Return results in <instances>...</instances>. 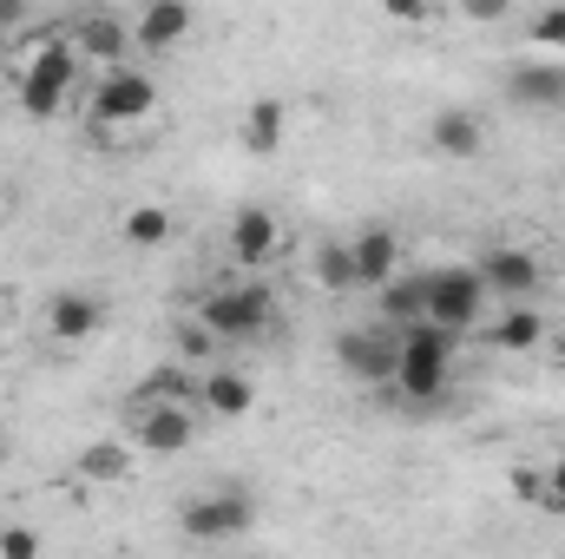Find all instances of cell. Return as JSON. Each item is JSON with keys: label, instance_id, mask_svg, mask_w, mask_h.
Listing matches in <instances>:
<instances>
[{"label": "cell", "instance_id": "4316f807", "mask_svg": "<svg viewBox=\"0 0 565 559\" xmlns=\"http://www.w3.org/2000/svg\"><path fill=\"white\" fill-rule=\"evenodd\" d=\"M375 7H382L395 27H427V20H434V0H375Z\"/></svg>", "mask_w": 565, "mask_h": 559}, {"label": "cell", "instance_id": "f546056e", "mask_svg": "<svg viewBox=\"0 0 565 559\" xmlns=\"http://www.w3.org/2000/svg\"><path fill=\"white\" fill-rule=\"evenodd\" d=\"M546 494L565 507V441H559V454H553V474H546Z\"/></svg>", "mask_w": 565, "mask_h": 559}, {"label": "cell", "instance_id": "52a82bcc", "mask_svg": "<svg viewBox=\"0 0 565 559\" xmlns=\"http://www.w3.org/2000/svg\"><path fill=\"white\" fill-rule=\"evenodd\" d=\"M250 520H257V500L244 487H211V494H198V500L178 507V534L198 540V547L237 540V534H250Z\"/></svg>", "mask_w": 565, "mask_h": 559}, {"label": "cell", "instance_id": "4dcf8cb0", "mask_svg": "<svg viewBox=\"0 0 565 559\" xmlns=\"http://www.w3.org/2000/svg\"><path fill=\"white\" fill-rule=\"evenodd\" d=\"M546 349H553V362H559V369H565V323H559V329H553V336H546Z\"/></svg>", "mask_w": 565, "mask_h": 559}, {"label": "cell", "instance_id": "5bb4252c", "mask_svg": "<svg viewBox=\"0 0 565 559\" xmlns=\"http://www.w3.org/2000/svg\"><path fill=\"white\" fill-rule=\"evenodd\" d=\"M427 145H434V158H480L487 151V119L473 106H447V113L427 119Z\"/></svg>", "mask_w": 565, "mask_h": 559}, {"label": "cell", "instance_id": "603a6c76", "mask_svg": "<svg viewBox=\"0 0 565 559\" xmlns=\"http://www.w3.org/2000/svg\"><path fill=\"white\" fill-rule=\"evenodd\" d=\"M427 316V277H388L382 283V323L388 329H408Z\"/></svg>", "mask_w": 565, "mask_h": 559}, {"label": "cell", "instance_id": "9a60e30c", "mask_svg": "<svg viewBox=\"0 0 565 559\" xmlns=\"http://www.w3.org/2000/svg\"><path fill=\"white\" fill-rule=\"evenodd\" d=\"M546 316L533 309V296H520V303H507L493 323H487V342L493 349H507V356H533V349H546Z\"/></svg>", "mask_w": 565, "mask_h": 559}, {"label": "cell", "instance_id": "8992f818", "mask_svg": "<svg viewBox=\"0 0 565 559\" xmlns=\"http://www.w3.org/2000/svg\"><path fill=\"white\" fill-rule=\"evenodd\" d=\"M395 362H402V329H388V323L335 336V369L362 389H395Z\"/></svg>", "mask_w": 565, "mask_h": 559}, {"label": "cell", "instance_id": "9c48e42d", "mask_svg": "<svg viewBox=\"0 0 565 559\" xmlns=\"http://www.w3.org/2000/svg\"><path fill=\"white\" fill-rule=\"evenodd\" d=\"M198 402H178V395H151L139 389L132 395V441H139V454H178V447H191V434H198V421H191Z\"/></svg>", "mask_w": 565, "mask_h": 559}, {"label": "cell", "instance_id": "8fae6325", "mask_svg": "<svg viewBox=\"0 0 565 559\" xmlns=\"http://www.w3.org/2000/svg\"><path fill=\"white\" fill-rule=\"evenodd\" d=\"M40 329H46L53 349H79V342H93L106 329V296L99 289H53Z\"/></svg>", "mask_w": 565, "mask_h": 559}, {"label": "cell", "instance_id": "30bf717a", "mask_svg": "<svg viewBox=\"0 0 565 559\" xmlns=\"http://www.w3.org/2000/svg\"><path fill=\"white\" fill-rule=\"evenodd\" d=\"M224 251L237 271H270L282 257V218L270 204H237L231 224H224Z\"/></svg>", "mask_w": 565, "mask_h": 559}, {"label": "cell", "instance_id": "484cf974", "mask_svg": "<svg viewBox=\"0 0 565 559\" xmlns=\"http://www.w3.org/2000/svg\"><path fill=\"white\" fill-rule=\"evenodd\" d=\"M454 13L473 20V27H500V20L513 13V0H454Z\"/></svg>", "mask_w": 565, "mask_h": 559}, {"label": "cell", "instance_id": "7402d4cb", "mask_svg": "<svg viewBox=\"0 0 565 559\" xmlns=\"http://www.w3.org/2000/svg\"><path fill=\"white\" fill-rule=\"evenodd\" d=\"M309 277L322 283L329 296H349V289H362V277H355V244H349V238H329V244H316V257H309Z\"/></svg>", "mask_w": 565, "mask_h": 559}, {"label": "cell", "instance_id": "ac0fdd59", "mask_svg": "<svg viewBox=\"0 0 565 559\" xmlns=\"http://www.w3.org/2000/svg\"><path fill=\"white\" fill-rule=\"evenodd\" d=\"M349 244H355V277H362V289H382V283L395 277V264H402V238H395L388 224H362Z\"/></svg>", "mask_w": 565, "mask_h": 559}, {"label": "cell", "instance_id": "6da1fadb", "mask_svg": "<svg viewBox=\"0 0 565 559\" xmlns=\"http://www.w3.org/2000/svg\"><path fill=\"white\" fill-rule=\"evenodd\" d=\"M13 86H20V113L33 126H53L79 86V46H73V27H46L20 46L13 60Z\"/></svg>", "mask_w": 565, "mask_h": 559}, {"label": "cell", "instance_id": "2e32d148", "mask_svg": "<svg viewBox=\"0 0 565 559\" xmlns=\"http://www.w3.org/2000/svg\"><path fill=\"white\" fill-rule=\"evenodd\" d=\"M79 481H99V487H126L132 474H139V441L132 434H106V441H93V447H79Z\"/></svg>", "mask_w": 565, "mask_h": 559}, {"label": "cell", "instance_id": "f1b7e54d", "mask_svg": "<svg viewBox=\"0 0 565 559\" xmlns=\"http://www.w3.org/2000/svg\"><path fill=\"white\" fill-rule=\"evenodd\" d=\"M26 13H33V0H0V33H13Z\"/></svg>", "mask_w": 565, "mask_h": 559}, {"label": "cell", "instance_id": "cb8c5ba5", "mask_svg": "<svg viewBox=\"0 0 565 559\" xmlns=\"http://www.w3.org/2000/svg\"><path fill=\"white\" fill-rule=\"evenodd\" d=\"M526 40H533L540 53H565V0H546V7L533 13V27H526Z\"/></svg>", "mask_w": 565, "mask_h": 559}, {"label": "cell", "instance_id": "44dd1931", "mask_svg": "<svg viewBox=\"0 0 565 559\" xmlns=\"http://www.w3.org/2000/svg\"><path fill=\"white\" fill-rule=\"evenodd\" d=\"M171 231H178V218H171L164 204H151V198L119 211V238H126L132 251H164V244H171Z\"/></svg>", "mask_w": 565, "mask_h": 559}, {"label": "cell", "instance_id": "1f68e13d", "mask_svg": "<svg viewBox=\"0 0 565 559\" xmlns=\"http://www.w3.org/2000/svg\"><path fill=\"white\" fill-rule=\"evenodd\" d=\"M7 454H13V441H7V428H0V467H7Z\"/></svg>", "mask_w": 565, "mask_h": 559}, {"label": "cell", "instance_id": "d6986e66", "mask_svg": "<svg viewBox=\"0 0 565 559\" xmlns=\"http://www.w3.org/2000/svg\"><path fill=\"white\" fill-rule=\"evenodd\" d=\"M282 133H289V106H282L277 93H264V99H250V106H244L237 139H244V151H250V158H277Z\"/></svg>", "mask_w": 565, "mask_h": 559}, {"label": "cell", "instance_id": "5b68a950", "mask_svg": "<svg viewBox=\"0 0 565 559\" xmlns=\"http://www.w3.org/2000/svg\"><path fill=\"white\" fill-rule=\"evenodd\" d=\"M480 316H487V277H480V264H434L427 271V323L467 336Z\"/></svg>", "mask_w": 565, "mask_h": 559}, {"label": "cell", "instance_id": "7c38bea8", "mask_svg": "<svg viewBox=\"0 0 565 559\" xmlns=\"http://www.w3.org/2000/svg\"><path fill=\"white\" fill-rule=\"evenodd\" d=\"M473 264H480V277H487V296H507V303L540 296V283H546V264H540L526 244H487Z\"/></svg>", "mask_w": 565, "mask_h": 559}, {"label": "cell", "instance_id": "ffe728a7", "mask_svg": "<svg viewBox=\"0 0 565 559\" xmlns=\"http://www.w3.org/2000/svg\"><path fill=\"white\" fill-rule=\"evenodd\" d=\"M507 99L526 113H559L565 106V66H513L507 73Z\"/></svg>", "mask_w": 565, "mask_h": 559}, {"label": "cell", "instance_id": "3957f363", "mask_svg": "<svg viewBox=\"0 0 565 559\" xmlns=\"http://www.w3.org/2000/svg\"><path fill=\"white\" fill-rule=\"evenodd\" d=\"M191 316H198L224 349H237V342H250V336H264V329H270L277 303H270V289H264V283H231V289H204Z\"/></svg>", "mask_w": 565, "mask_h": 559}, {"label": "cell", "instance_id": "7a4b0ae2", "mask_svg": "<svg viewBox=\"0 0 565 559\" xmlns=\"http://www.w3.org/2000/svg\"><path fill=\"white\" fill-rule=\"evenodd\" d=\"M454 329H440V323H408L402 329V362H395V395H408V402H440L447 395V376H454Z\"/></svg>", "mask_w": 565, "mask_h": 559}, {"label": "cell", "instance_id": "4fadbf2b", "mask_svg": "<svg viewBox=\"0 0 565 559\" xmlns=\"http://www.w3.org/2000/svg\"><path fill=\"white\" fill-rule=\"evenodd\" d=\"M191 27H198V7L191 0H139V13H132V46L139 53H178L184 40H191Z\"/></svg>", "mask_w": 565, "mask_h": 559}, {"label": "cell", "instance_id": "d6a6232c", "mask_svg": "<svg viewBox=\"0 0 565 559\" xmlns=\"http://www.w3.org/2000/svg\"><path fill=\"white\" fill-rule=\"evenodd\" d=\"M559 113H565V106H559Z\"/></svg>", "mask_w": 565, "mask_h": 559}, {"label": "cell", "instance_id": "d4e9b609", "mask_svg": "<svg viewBox=\"0 0 565 559\" xmlns=\"http://www.w3.org/2000/svg\"><path fill=\"white\" fill-rule=\"evenodd\" d=\"M211 349H224V342H217L198 316H184V323H178V356H191V362H198V356H211Z\"/></svg>", "mask_w": 565, "mask_h": 559}, {"label": "cell", "instance_id": "277c9868", "mask_svg": "<svg viewBox=\"0 0 565 559\" xmlns=\"http://www.w3.org/2000/svg\"><path fill=\"white\" fill-rule=\"evenodd\" d=\"M158 113V80L145 66H113L93 80V133H132Z\"/></svg>", "mask_w": 565, "mask_h": 559}, {"label": "cell", "instance_id": "83f0119b", "mask_svg": "<svg viewBox=\"0 0 565 559\" xmlns=\"http://www.w3.org/2000/svg\"><path fill=\"white\" fill-rule=\"evenodd\" d=\"M33 553H40L33 527H0V559H33Z\"/></svg>", "mask_w": 565, "mask_h": 559}, {"label": "cell", "instance_id": "ba28073f", "mask_svg": "<svg viewBox=\"0 0 565 559\" xmlns=\"http://www.w3.org/2000/svg\"><path fill=\"white\" fill-rule=\"evenodd\" d=\"M66 27H73V46H79V66H93V73H113V66H126L139 53L132 46V20L113 13V7H86Z\"/></svg>", "mask_w": 565, "mask_h": 559}, {"label": "cell", "instance_id": "e0dca14e", "mask_svg": "<svg viewBox=\"0 0 565 559\" xmlns=\"http://www.w3.org/2000/svg\"><path fill=\"white\" fill-rule=\"evenodd\" d=\"M198 409L217 421H244L257 409V382L244 369H211V376H198Z\"/></svg>", "mask_w": 565, "mask_h": 559}]
</instances>
